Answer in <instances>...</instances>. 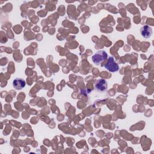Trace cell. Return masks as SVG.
Wrapping results in <instances>:
<instances>
[{
    "label": "cell",
    "mask_w": 154,
    "mask_h": 154,
    "mask_svg": "<svg viewBox=\"0 0 154 154\" xmlns=\"http://www.w3.org/2000/svg\"><path fill=\"white\" fill-rule=\"evenodd\" d=\"M13 87L16 90H21L25 87L26 82L22 78H15L12 83Z\"/></svg>",
    "instance_id": "cell-5"
},
{
    "label": "cell",
    "mask_w": 154,
    "mask_h": 154,
    "mask_svg": "<svg viewBox=\"0 0 154 154\" xmlns=\"http://www.w3.org/2000/svg\"><path fill=\"white\" fill-rule=\"evenodd\" d=\"M108 58L107 53L103 51H98L91 57L93 62L96 65H100L101 63L106 60Z\"/></svg>",
    "instance_id": "cell-1"
},
{
    "label": "cell",
    "mask_w": 154,
    "mask_h": 154,
    "mask_svg": "<svg viewBox=\"0 0 154 154\" xmlns=\"http://www.w3.org/2000/svg\"><path fill=\"white\" fill-rule=\"evenodd\" d=\"M94 87L96 90L100 92H104L107 90V82L103 79H97L94 82Z\"/></svg>",
    "instance_id": "cell-3"
},
{
    "label": "cell",
    "mask_w": 154,
    "mask_h": 154,
    "mask_svg": "<svg viewBox=\"0 0 154 154\" xmlns=\"http://www.w3.org/2000/svg\"><path fill=\"white\" fill-rule=\"evenodd\" d=\"M153 31L152 29L150 26L146 25L143 26L140 28V34L141 36L144 38H149L152 35Z\"/></svg>",
    "instance_id": "cell-4"
},
{
    "label": "cell",
    "mask_w": 154,
    "mask_h": 154,
    "mask_svg": "<svg viewBox=\"0 0 154 154\" xmlns=\"http://www.w3.org/2000/svg\"><path fill=\"white\" fill-rule=\"evenodd\" d=\"M105 68L111 72H115L119 70V65L115 62L114 58L112 57H109L108 58L107 63L105 66Z\"/></svg>",
    "instance_id": "cell-2"
}]
</instances>
